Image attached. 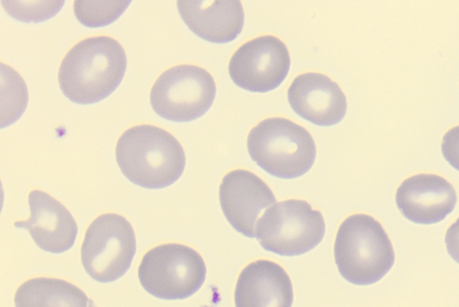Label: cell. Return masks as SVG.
Wrapping results in <instances>:
<instances>
[{
	"label": "cell",
	"mask_w": 459,
	"mask_h": 307,
	"mask_svg": "<svg viewBox=\"0 0 459 307\" xmlns=\"http://www.w3.org/2000/svg\"><path fill=\"white\" fill-rule=\"evenodd\" d=\"M126 55L121 44L108 36L86 38L64 57L58 70L62 92L78 104L96 103L121 83Z\"/></svg>",
	"instance_id": "cell-1"
},
{
	"label": "cell",
	"mask_w": 459,
	"mask_h": 307,
	"mask_svg": "<svg viewBox=\"0 0 459 307\" xmlns=\"http://www.w3.org/2000/svg\"><path fill=\"white\" fill-rule=\"evenodd\" d=\"M116 159L131 182L152 189L172 185L186 165L178 140L167 130L148 124L129 127L119 136Z\"/></svg>",
	"instance_id": "cell-2"
},
{
	"label": "cell",
	"mask_w": 459,
	"mask_h": 307,
	"mask_svg": "<svg viewBox=\"0 0 459 307\" xmlns=\"http://www.w3.org/2000/svg\"><path fill=\"white\" fill-rule=\"evenodd\" d=\"M333 254L341 276L358 285L379 281L391 269L395 259L384 227L366 214L351 215L341 224Z\"/></svg>",
	"instance_id": "cell-3"
},
{
	"label": "cell",
	"mask_w": 459,
	"mask_h": 307,
	"mask_svg": "<svg viewBox=\"0 0 459 307\" xmlns=\"http://www.w3.org/2000/svg\"><path fill=\"white\" fill-rule=\"evenodd\" d=\"M252 160L281 179L302 176L316 159V145L302 126L284 118H268L254 127L247 139Z\"/></svg>",
	"instance_id": "cell-4"
},
{
	"label": "cell",
	"mask_w": 459,
	"mask_h": 307,
	"mask_svg": "<svg viewBox=\"0 0 459 307\" xmlns=\"http://www.w3.org/2000/svg\"><path fill=\"white\" fill-rule=\"evenodd\" d=\"M206 267L194 249L179 243H166L148 250L138 268L143 289L165 300L186 299L203 285Z\"/></svg>",
	"instance_id": "cell-5"
},
{
	"label": "cell",
	"mask_w": 459,
	"mask_h": 307,
	"mask_svg": "<svg viewBox=\"0 0 459 307\" xmlns=\"http://www.w3.org/2000/svg\"><path fill=\"white\" fill-rule=\"evenodd\" d=\"M325 220L305 200L288 199L267 208L258 219L255 237L268 251L297 256L315 248L325 235Z\"/></svg>",
	"instance_id": "cell-6"
},
{
	"label": "cell",
	"mask_w": 459,
	"mask_h": 307,
	"mask_svg": "<svg viewBox=\"0 0 459 307\" xmlns=\"http://www.w3.org/2000/svg\"><path fill=\"white\" fill-rule=\"evenodd\" d=\"M135 250L136 241L131 224L120 215L108 213L98 216L87 228L81 260L91 278L109 283L129 269Z\"/></svg>",
	"instance_id": "cell-7"
},
{
	"label": "cell",
	"mask_w": 459,
	"mask_h": 307,
	"mask_svg": "<svg viewBox=\"0 0 459 307\" xmlns=\"http://www.w3.org/2000/svg\"><path fill=\"white\" fill-rule=\"evenodd\" d=\"M216 84L209 72L193 65L164 71L153 83L150 102L161 118L186 122L202 117L212 106Z\"/></svg>",
	"instance_id": "cell-8"
},
{
	"label": "cell",
	"mask_w": 459,
	"mask_h": 307,
	"mask_svg": "<svg viewBox=\"0 0 459 307\" xmlns=\"http://www.w3.org/2000/svg\"><path fill=\"white\" fill-rule=\"evenodd\" d=\"M290 66V53L283 41L273 35H264L241 45L232 55L228 69L238 87L266 92L283 82Z\"/></svg>",
	"instance_id": "cell-9"
},
{
	"label": "cell",
	"mask_w": 459,
	"mask_h": 307,
	"mask_svg": "<svg viewBox=\"0 0 459 307\" xmlns=\"http://www.w3.org/2000/svg\"><path fill=\"white\" fill-rule=\"evenodd\" d=\"M219 197L228 222L249 238L255 236L256 221L262 210L276 202L272 189L261 178L240 169L222 178Z\"/></svg>",
	"instance_id": "cell-10"
},
{
	"label": "cell",
	"mask_w": 459,
	"mask_h": 307,
	"mask_svg": "<svg viewBox=\"0 0 459 307\" xmlns=\"http://www.w3.org/2000/svg\"><path fill=\"white\" fill-rule=\"evenodd\" d=\"M457 197L453 185L440 175L419 173L397 188V207L408 220L420 224L438 223L450 214Z\"/></svg>",
	"instance_id": "cell-11"
},
{
	"label": "cell",
	"mask_w": 459,
	"mask_h": 307,
	"mask_svg": "<svg viewBox=\"0 0 459 307\" xmlns=\"http://www.w3.org/2000/svg\"><path fill=\"white\" fill-rule=\"evenodd\" d=\"M287 96L299 116L317 126L335 125L346 113L345 94L335 82L320 73H304L295 77Z\"/></svg>",
	"instance_id": "cell-12"
},
{
	"label": "cell",
	"mask_w": 459,
	"mask_h": 307,
	"mask_svg": "<svg viewBox=\"0 0 459 307\" xmlns=\"http://www.w3.org/2000/svg\"><path fill=\"white\" fill-rule=\"evenodd\" d=\"M30 216L14 223L29 231L35 243L43 250L62 253L70 250L77 235V224L70 212L59 201L44 191L30 192Z\"/></svg>",
	"instance_id": "cell-13"
},
{
	"label": "cell",
	"mask_w": 459,
	"mask_h": 307,
	"mask_svg": "<svg viewBox=\"0 0 459 307\" xmlns=\"http://www.w3.org/2000/svg\"><path fill=\"white\" fill-rule=\"evenodd\" d=\"M236 307H291L290 278L279 264L258 259L240 272L235 287Z\"/></svg>",
	"instance_id": "cell-14"
},
{
	"label": "cell",
	"mask_w": 459,
	"mask_h": 307,
	"mask_svg": "<svg viewBox=\"0 0 459 307\" xmlns=\"http://www.w3.org/2000/svg\"><path fill=\"white\" fill-rule=\"evenodd\" d=\"M178 13L198 37L213 43H227L240 34L244 10L238 0L178 1Z\"/></svg>",
	"instance_id": "cell-15"
},
{
	"label": "cell",
	"mask_w": 459,
	"mask_h": 307,
	"mask_svg": "<svg viewBox=\"0 0 459 307\" xmlns=\"http://www.w3.org/2000/svg\"><path fill=\"white\" fill-rule=\"evenodd\" d=\"M13 301L15 307H97L78 286L53 277L25 281L17 288Z\"/></svg>",
	"instance_id": "cell-16"
},
{
	"label": "cell",
	"mask_w": 459,
	"mask_h": 307,
	"mask_svg": "<svg viewBox=\"0 0 459 307\" xmlns=\"http://www.w3.org/2000/svg\"><path fill=\"white\" fill-rule=\"evenodd\" d=\"M131 1H82L74 2L77 20L90 28L103 27L114 22L128 7Z\"/></svg>",
	"instance_id": "cell-17"
},
{
	"label": "cell",
	"mask_w": 459,
	"mask_h": 307,
	"mask_svg": "<svg viewBox=\"0 0 459 307\" xmlns=\"http://www.w3.org/2000/svg\"><path fill=\"white\" fill-rule=\"evenodd\" d=\"M64 3V1H2L4 10L12 17L25 22H39L54 16L61 9Z\"/></svg>",
	"instance_id": "cell-18"
},
{
	"label": "cell",
	"mask_w": 459,
	"mask_h": 307,
	"mask_svg": "<svg viewBox=\"0 0 459 307\" xmlns=\"http://www.w3.org/2000/svg\"><path fill=\"white\" fill-rule=\"evenodd\" d=\"M441 151L447 162L459 171V125L450 128L443 136Z\"/></svg>",
	"instance_id": "cell-19"
},
{
	"label": "cell",
	"mask_w": 459,
	"mask_h": 307,
	"mask_svg": "<svg viewBox=\"0 0 459 307\" xmlns=\"http://www.w3.org/2000/svg\"><path fill=\"white\" fill-rule=\"evenodd\" d=\"M445 242L448 254L459 264V217L446 230Z\"/></svg>",
	"instance_id": "cell-20"
}]
</instances>
